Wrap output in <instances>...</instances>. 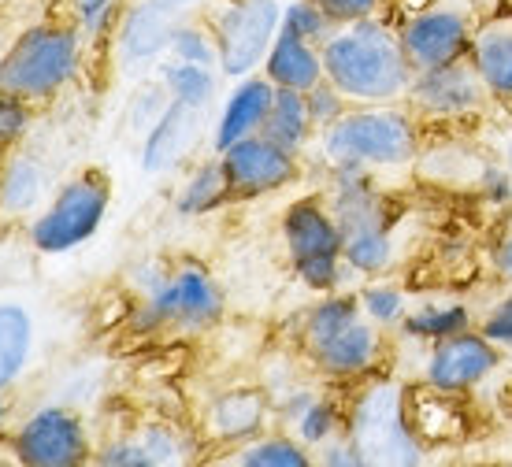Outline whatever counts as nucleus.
<instances>
[{
    "mask_svg": "<svg viewBox=\"0 0 512 467\" xmlns=\"http://www.w3.org/2000/svg\"><path fill=\"white\" fill-rule=\"evenodd\" d=\"M405 56H409L412 71H431V67H446L457 60H468L472 52L475 26L464 15V8L453 4H423L397 26Z\"/></svg>",
    "mask_w": 512,
    "mask_h": 467,
    "instance_id": "nucleus-9",
    "label": "nucleus"
},
{
    "mask_svg": "<svg viewBox=\"0 0 512 467\" xmlns=\"http://www.w3.org/2000/svg\"><path fill=\"white\" fill-rule=\"evenodd\" d=\"M34 345V323L23 304H0V390L23 375Z\"/></svg>",
    "mask_w": 512,
    "mask_h": 467,
    "instance_id": "nucleus-23",
    "label": "nucleus"
},
{
    "mask_svg": "<svg viewBox=\"0 0 512 467\" xmlns=\"http://www.w3.org/2000/svg\"><path fill=\"white\" fill-rule=\"evenodd\" d=\"M264 78L275 89H297V93L316 89L327 78L323 45H312V41H301L294 34L279 30V38H275L268 60H264Z\"/></svg>",
    "mask_w": 512,
    "mask_h": 467,
    "instance_id": "nucleus-19",
    "label": "nucleus"
},
{
    "mask_svg": "<svg viewBox=\"0 0 512 467\" xmlns=\"http://www.w3.org/2000/svg\"><path fill=\"white\" fill-rule=\"evenodd\" d=\"M78 19L90 26L93 34H101L104 26L116 19V0H75Z\"/></svg>",
    "mask_w": 512,
    "mask_h": 467,
    "instance_id": "nucleus-37",
    "label": "nucleus"
},
{
    "mask_svg": "<svg viewBox=\"0 0 512 467\" xmlns=\"http://www.w3.org/2000/svg\"><path fill=\"white\" fill-rule=\"evenodd\" d=\"M104 215H108V182L97 171L71 178L64 190L56 193V201L34 219L30 241L38 253H71L82 241H90L101 230Z\"/></svg>",
    "mask_w": 512,
    "mask_h": 467,
    "instance_id": "nucleus-6",
    "label": "nucleus"
},
{
    "mask_svg": "<svg viewBox=\"0 0 512 467\" xmlns=\"http://www.w3.org/2000/svg\"><path fill=\"white\" fill-rule=\"evenodd\" d=\"M238 467H316L305 442L294 438H260L238 456Z\"/></svg>",
    "mask_w": 512,
    "mask_h": 467,
    "instance_id": "nucleus-28",
    "label": "nucleus"
},
{
    "mask_svg": "<svg viewBox=\"0 0 512 467\" xmlns=\"http://www.w3.org/2000/svg\"><path fill=\"white\" fill-rule=\"evenodd\" d=\"M479 330H483V334L498 345L501 353H512V290L505 293L501 301H494V308L483 316Z\"/></svg>",
    "mask_w": 512,
    "mask_h": 467,
    "instance_id": "nucleus-34",
    "label": "nucleus"
},
{
    "mask_svg": "<svg viewBox=\"0 0 512 467\" xmlns=\"http://www.w3.org/2000/svg\"><path fill=\"white\" fill-rule=\"evenodd\" d=\"M179 23V8H171L164 0H138L127 15H119V56L127 64L156 60L160 52L171 49Z\"/></svg>",
    "mask_w": 512,
    "mask_h": 467,
    "instance_id": "nucleus-15",
    "label": "nucleus"
},
{
    "mask_svg": "<svg viewBox=\"0 0 512 467\" xmlns=\"http://www.w3.org/2000/svg\"><path fill=\"white\" fill-rule=\"evenodd\" d=\"M164 4H171V8H193V4H201V0H164Z\"/></svg>",
    "mask_w": 512,
    "mask_h": 467,
    "instance_id": "nucleus-41",
    "label": "nucleus"
},
{
    "mask_svg": "<svg viewBox=\"0 0 512 467\" xmlns=\"http://www.w3.org/2000/svg\"><path fill=\"white\" fill-rule=\"evenodd\" d=\"M282 30L279 0H234L212 23L219 49V71L231 78H249L253 67L268 60Z\"/></svg>",
    "mask_w": 512,
    "mask_h": 467,
    "instance_id": "nucleus-7",
    "label": "nucleus"
},
{
    "mask_svg": "<svg viewBox=\"0 0 512 467\" xmlns=\"http://www.w3.org/2000/svg\"><path fill=\"white\" fill-rule=\"evenodd\" d=\"M101 467H164L141 442H116L101 456Z\"/></svg>",
    "mask_w": 512,
    "mask_h": 467,
    "instance_id": "nucleus-36",
    "label": "nucleus"
},
{
    "mask_svg": "<svg viewBox=\"0 0 512 467\" xmlns=\"http://www.w3.org/2000/svg\"><path fill=\"white\" fill-rule=\"evenodd\" d=\"M501 364V349L483 334V330H464V334H453V338H442L431 345L427 353V364H423V382L431 390L442 393H461L483 386V382L498 371Z\"/></svg>",
    "mask_w": 512,
    "mask_h": 467,
    "instance_id": "nucleus-11",
    "label": "nucleus"
},
{
    "mask_svg": "<svg viewBox=\"0 0 512 467\" xmlns=\"http://www.w3.org/2000/svg\"><path fill=\"white\" fill-rule=\"evenodd\" d=\"M357 297H360L364 316L372 319L375 327H401L405 316H409L405 293L397 290V286H390V282H372V286H364Z\"/></svg>",
    "mask_w": 512,
    "mask_h": 467,
    "instance_id": "nucleus-30",
    "label": "nucleus"
},
{
    "mask_svg": "<svg viewBox=\"0 0 512 467\" xmlns=\"http://www.w3.org/2000/svg\"><path fill=\"white\" fill-rule=\"evenodd\" d=\"M223 316V293L201 267H182L179 275L164 278V286L145 297L134 312V330H205Z\"/></svg>",
    "mask_w": 512,
    "mask_h": 467,
    "instance_id": "nucleus-8",
    "label": "nucleus"
},
{
    "mask_svg": "<svg viewBox=\"0 0 512 467\" xmlns=\"http://www.w3.org/2000/svg\"><path fill=\"white\" fill-rule=\"evenodd\" d=\"M26 127H30V108H26V101L0 89V149L23 138Z\"/></svg>",
    "mask_w": 512,
    "mask_h": 467,
    "instance_id": "nucleus-33",
    "label": "nucleus"
},
{
    "mask_svg": "<svg viewBox=\"0 0 512 467\" xmlns=\"http://www.w3.org/2000/svg\"><path fill=\"white\" fill-rule=\"evenodd\" d=\"M197 138H201V108L171 101L164 108V115L145 134L141 171L145 175H164V171H171L197 145Z\"/></svg>",
    "mask_w": 512,
    "mask_h": 467,
    "instance_id": "nucleus-17",
    "label": "nucleus"
},
{
    "mask_svg": "<svg viewBox=\"0 0 512 467\" xmlns=\"http://www.w3.org/2000/svg\"><path fill=\"white\" fill-rule=\"evenodd\" d=\"M290 419H294L297 438L305 445H327L334 438V430L342 427L338 408L316 397V393H297L294 404H290Z\"/></svg>",
    "mask_w": 512,
    "mask_h": 467,
    "instance_id": "nucleus-25",
    "label": "nucleus"
},
{
    "mask_svg": "<svg viewBox=\"0 0 512 467\" xmlns=\"http://www.w3.org/2000/svg\"><path fill=\"white\" fill-rule=\"evenodd\" d=\"M323 67L327 82L349 104H401L416 78L401 34L375 15L334 26V34L323 41Z\"/></svg>",
    "mask_w": 512,
    "mask_h": 467,
    "instance_id": "nucleus-1",
    "label": "nucleus"
},
{
    "mask_svg": "<svg viewBox=\"0 0 512 467\" xmlns=\"http://www.w3.org/2000/svg\"><path fill=\"white\" fill-rule=\"evenodd\" d=\"M78 56L82 49L71 26H26L12 49L0 56V89L23 101H45L75 78Z\"/></svg>",
    "mask_w": 512,
    "mask_h": 467,
    "instance_id": "nucleus-4",
    "label": "nucleus"
},
{
    "mask_svg": "<svg viewBox=\"0 0 512 467\" xmlns=\"http://www.w3.org/2000/svg\"><path fill=\"white\" fill-rule=\"evenodd\" d=\"M305 97H308V112H312L316 130H327L331 123H338V119L349 112V101L331 86V82H327V78H323L316 89H308Z\"/></svg>",
    "mask_w": 512,
    "mask_h": 467,
    "instance_id": "nucleus-32",
    "label": "nucleus"
},
{
    "mask_svg": "<svg viewBox=\"0 0 512 467\" xmlns=\"http://www.w3.org/2000/svg\"><path fill=\"white\" fill-rule=\"evenodd\" d=\"M312 356V364L320 367L331 379H360L368 375L379 356H383V334L372 319L360 312L357 319H349L342 330H334L331 338H323L320 345L305 349Z\"/></svg>",
    "mask_w": 512,
    "mask_h": 467,
    "instance_id": "nucleus-14",
    "label": "nucleus"
},
{
    "mask_svg": "<svg viewBox=\"0 0 512 467\" xmlns=\"http://www.w3.org/2000/svg\"><path fill=\"white\" fill-rule=\"evenodd\" d=\"M501 164H505V171H509V178H512V138L505 141V156H501Z\"/></svg>",
    "mask_w": 512,
    "mask_h": 467,
    "instance_id": "nucleus-40",
    "label": "nucleus"
},
{
    "mask_svg": "<svg viewBox=\"0 0 512 467\" xmlns=\"http://www.w3.org/2000/svg\"><path fill=\"white\" fill-rule=\"evenodd\" d=\"M275 101V86L268 78H238L234 93L223 104V115H219V127H216V152L231 149L234 141L253 138L260 134L264 119H268V108Z\"/></svg>",
    "mask_w": 512,
    "mask_h": 467,
    "instance_id": "nucleus-18",
    "label": "nucleus"
},
{
    "mask_svg": "<svg viewBox=\"0 0 512 467\" xmlns=\"http://www.w3.org/2000/svg\"><path fill=\"white\" fill-rule=\"evenodd\" d=\"M383 0H320V8L331 15L334 26H346V23H360V19H372L379 12Z\"/></svg>",
    "mask_w": 512,
    "mask_h": 467,
    "instance_id": "nucleus-35",
    "label": "nucleus"
},
{
    "mask_svg": "<svg viewBox=\"0 0 512 467\" xmlns=\"http://www.w3.org/2000/svg\"><path fill=\"white\" fill-rule=\"evenodd\" d=\"M0 419H4V401H0Z\"/></svg>",
    "mask_w": 512,
    "mask_h": 467,
    "instance_id": "nucleus-43",
    "label": "nucleus"
},
{
    "mask_svg": "<svg viewBox=\"0 0 512 467\" xmlns=\"http://www.w3.org/2000/svg\"><path fill=\"white\" fill-rule=\"evenodd\" d=\"M268 419V397L260 390H231L219 393L208 408V430L223 442H245Z\"/></svg>",
    "mask_w": 512,
    "mask_h": 467,
    "instance_id": "nucleus-20",
    "label": "nucleus"
},
{
    "mask_svg": "<svg viewBox=\"0 0 512 467\" xmlns=\"http://www.w3.org/2000/svg\"><path fill=\"white\" fill-rule=\"evenodd\" d=\"M320 149L331 171L405 167L420 156V123L401 104H357L320 130Z\"/></svg>",
    "mask_w": 512,
    "mask_h": 467,
    "instance_id": "nucleus-2",
    "label": "nucleus"
},
{
    "mask_svg": "<svg viewBox=\"0 0 512 467\" xmlns=\"http://www.w3.org/2000/svg\"><path fill=\"white\" fill-rule=\"evenodd\" d=\"M494 267H498V275L512 286V230L498 241V249H494Z\"/></svg>",
    "mask_w": 512,
    "mask_h": 467,
    "instance_id": "nucleus-39",
    "label": "nucleus"
},
{
    "mask_svg": "<svg viewBox=\"0 0 512 467\" xmlns=\"http://www.w3.org/2000/svg\"><path fill=\"white\" fill-rule=\"evenodd\" d=\"M316 467H360V460H357V453L349 449V442H327Z\"/></svg>",
    "mask_w": 512,
    "mask_h": 467,
    "instance_id": "nucleus-38",
    "label": "nucleus"
},
{
    "mask_svg": "<svg viewBox=\"0 0 512 467\" xmlns=\"http://www.w3.org/2000/svg\"><path fill=\"white\" fill-rule=\"evenodd\" d=\"M405 101L423 119L449 123V119L479 115L490 104V93L483 86L479 71L472 67V60H457V64H446V67L416 71Z\"/></svg>",
    "mask_w": 512,
    "mask_h": 467,
    "instance_id": "nucleus-10",
    "label": "nucleus"
},
{
    "mask_svg": "<svg viewBox=\"0 0 512 467\" xmlns=\"http://www.w3.org/2000/svg\"><path fill=\"white\" fill-rule=\"evenodd\" d=\"M227 197H231V182H227L223 160H208V164H201L186 182H182L175 208H179L182 215H205V212H212V208H219Z\"/></svg>",
    "mask_w": 512,
    "mask_h": 467,
    "instance_id": "nucleus-24",
    "label": "nucleus"
},
{
    "mask_svg": "<svg viewBox=\"0 0 512 467\" xmlns=\"http://www.w3.org/2000/svg\"><path fill=\"white\" fill-rule=\"evenodd\" d=\"M41 190H45V171L26 156L12 160L0 175V204L8 212H30L38 204Z\"/></svg>",
    "mask_w": 512,
    "mask_h": 467,
    "instance_id": "nucleus-26",
    "label": "nucleus"
},
{
    "mask_svg": "<svg viewBox=\"0 0 512 467\" xmlns=\"http://www.w3.org/2000/svg\"><path fill=\"white\" fill-rule=\"evenodd\" d=\"M171 52H175V60H182V64L219 67L216 34L197 23H179L175 38H171Z\"/></svg>",
    "mask_w": 512,
    "mask_h": 467,
    "instance_id": "nucleus-31",
    "label": "nucleus"
},
{
    "mask_svg": "<svg viewBox=\"0 0 512 467\" xmlns=\"http://www.w3.org/2000/svg\"><path fill=\"white\" fill-rule=\"evenodd\" d=\"M282 30L301 41L323 45V41L334 34V23H331V15L320 8V0H294V4L282 8Z\"/></svg>",
    "mask_w": 512,
    "mask_h": 467,
    "instance_id": "nucleus-29",
    "label": "nucleus"
},
{
    "mask_svg": "<svg viewBox=\"0 0 512 467\" xmlns=\"http://www.w3.org/2000/svg\"><path fill=\"white\" fill-rule=\"evenodd\" d=\"M219 160H223V171L231 182V197H264L297 178L294 152H286L264 134L234 141L231 149L219 152Z\"/></svg>",
    "mask_w": 512,
    "mask_h": 467,
    "instance_id": "nucleus-13",
    "label": "nucleus"
},
{
    "mask_svg": "<svg viewBox=\"0 0 512 467\" xmlns=\"http://www.w3.org/2000/svg\"><path fill=\"white\" fill-rule=\"evenodd\" d=\"M264 138H271L275 145H282L286 152H301L316 134L312 112H308V97L297 89H275V101L268 108V119L260 127Z\"/></svg>",
    "mask_w": 512,
    "mask_h": 467,
    "instance_id": "nucleus-21",
    "label": "nucleus"
},
{
    "mask_svg": "<svg viewBox=\"0 0 512 467\" xmlns=\"http://www.w3.org/2000/svg\"><path fill=\"white\" fill-rule=\"evenodd\" d=\"M346 442L360 467H420L423 445L409 416V390L397 379L368 382L346 419Z\"/></svg>",
    "mask_w": 512,
    "mask_h": 467,
    "instance_id": "nucleus-3",
    "label": "nucleus"
},
{
    "mask_svg": "<svg viewBox=\"0 0 512 467\" xmlns=\"http://www.w3.org/2000/svg\"><path fill=\"white\" fill-rule=\"evenodd\" d=\"M15 456L23 467H86L90 442L75 412L41 408L15 434Z\"/></svg>",
    "mask_w": 512,
    "mask_h": 467,
    "instance_id": "nucleus-12",
    "label": "nucleus"
},
{
    "mask_svg": "<svg viewBox=\"0 0 512 467\" xmlns=\"http://www.w3.org/2000/svg\"><path fill=\"white\" fill-rule=\"evenodd\" d=\"M282 238H286L290 264L308 290L334 293L346 264V238L331 208H323L312 197L290 204L282 215Z\"/></svg>",
    "mask_w": 512,
    "mask_h": 467,
    "instance_id": "nucleus-5",
    "label": "nucleus"
},
{
    "mask_svg": "<svg viewBox=\"0 0 512 467\" xmlns=\"http://www.w3.org/2000/svg\"><path fill=\"white\" fill-rule=\"evenodd\" d=\"M0 467H23V464H12V460H4V456H0Z\"/></svg>",
    "mask_w": 512,
    "mask_h": 467,
    "instance_id": "nucleus-42",
    "label": "nucleus"
},
{
    "mask_svg": "<svg viewBox=\"0 0 512 467\" xmlns=\"http://www.w3.org/2000/svg\"><path fill=\"white\" fill-rule=\"evenodd\" d=\"M468 60L483 78L490 101L512 108V12L490 15L475 26Z\"/></svg>",
    "mask_w": 512,
    "mask_h": 467,
    "instance_id": "nucleus-16",
    "label": "nucleus"
},
{
    "mask_svg": "<svg viewBox=\"0 0 512 467\" xmlns=\"http://www.w3.org/2000/svg\"><path fill=\"white\" fill-rule=\"evenodd\" d=\"M405 338L412 341H442L453 334L472 330V308L464 301H423L416 308H409V316L401 323Z\"/></svg>",
    "mask_w": 512,
    "mask_h": 467,
    "instance_id": "nucleus-22",
    "label": "nucleus"
},
{
    "mask_svg": "<svg viewBox=\"0 0 512 467\" xmlns=\"http://www.w3.org/2000/svg\"><path fill=\"white\" fill-rule=\"evenodd\" d=\"M164 89L171 101L190 104V108H205L212 101V93H216V75H212V67L175 60V64L164 67Z\"/></svg>",
    "mask_w": 512,
    "mask_h": 467,
    "instance_id": "nucleus-27",
    "label": "nucleus"
}]
</instances>
